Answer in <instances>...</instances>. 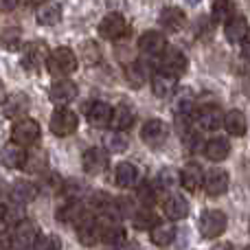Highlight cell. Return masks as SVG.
Wrapping results in <instances>:
<instances>
[{"label": "cell", "instance_id": "e575fe53", "mask_svg": "<svg viewBox=\"0 0 250 250\" xmlns=\"http://www.w3.org/2000/svg\"><path fill=\"white\" fill-rule=\"evenodd\" d=\"M104 145H105V151H112V154H123V151L127 149L129 141L123 136V134H119V132H110V134H105Z\"/></svg>", "mask_w": 250, "mask_h": 250}, {"label": "cell", "instance_id": "603a6c76", "mask_svg": "<svg viewBox=\"0 0 250 250\" xmlns=\"http://www.w3.org/2000/svg\"><path fill=\"white\" fill-rule=\"evenodd\" d=\"M185 20H187L185 11H182V9H178V7H165L163 11H160V16H158L160 26H163V29H167V31H171V33L180 31L182 26H185Z\"/></svg>", "mask_w": 250, "mask_h": 250}, {"label": "cell", "instance_id": "c3c4849f", "mask_svg": "<svg viewBox=\"0 0 250 250\" xmlns=\"http://www.w3.org/2000/svg\"><path fill=\"white\" fill-rule=\"evenodd\" d=\"M187 2H189V4H198L200 0H187Z\"/></svg>", "mask_w": 250, "mask_h": 250}, {"label": "cell", "instance_id": "d590c367", "mask_svg": "<svg viewBox=\"0 0 250 250\" xmlns=\"http://www.w3.org/2000/svg\"><path fill=\"white\" fill-rule=\"evenodd\" d=\"M125 79H127V86L132 88H141L145 83V70L138 62H132L129 66H125Z\"/></svg>", "mask_w": 250, "mask_h": 250}, {"label": "cell", "instance_id": "681fc988", "mask_svg": "<svg viewBox=\"0 0 250 250\" xmlns=\"http://www.w3.org/2000/svg\"><path fill=\"white\" fill-rule=\"evenodd\" d=\"M26 2H42V0H26Z\"/></svg>", "mask_w": 250, "mask_h": 250}, {"label": "cell", "instance_id": "2e32d148", "mask_svg": "<svg viewBox=\"0 0 250 250\" xmlns=\"http://www.w3.org/2000/svg\"><path fill=\"white\" fill-rule=\"evenodd\" d=\"M2 105H4V117L7 119H20V117L24 119V114L31 108V99L24 92H13L11 97H7V101Z\"/></svg>", "mask_w": 250, "mask_h": 250}, {"label": "cell", "instance_id": "277c9868", "mask_svg": "<svg viewBox=\"0 0 250 250\" xmlns=\"http://www.w3.org/2000/svg\"><path fill=\"white\" fill-rule=\"evenodd\" d=\"M48 127H51V132L55 134V136L66 138V136H70V134L77 132L79 117H77V112H73V110H68V108H57L55 112L51 114V123H48Z\"/></svg>", "mask_w": 250, "mask_h": 250}, {"label": "cell", "instance_id": "bcb514c9", "mask_svg": "<svg viewBox=\"0 0 250 250\" xmlns=\"http://www.w3.org/2000/svg\"><path fill=\"white\" fill-rule=\"evenodd\" d=\"M7 101V88H4V83H2V79H0V105Z\"/></svg>", "mask_w": 250, "mask_h": 250}, {"label": "cell", "instance_id": "8fae6325", "mask_svg": "<svg viewBox=\"0 0 250 250\" xmlns=\"http://www.w3.org/2000/svg\"><path fill=\"white\" fill-rule=\"evenodd\" d=\"M82 167L86 173L90 176H99L108 169V151L99 149V147H90V149L83 151L82 156Z\"/></svg>", "mask_w": 250, "mask_h": 250}, {"label": "cell", "instance_id": "836d02e7", "mask_svg": "<svg viewBox=\"0 0 250 250\" xmlns=\"http://www.w3.org/2000/svg\"><path fill=\"white\" fill-rule=\"evenodd\" d=\"M0 46L4 51H16L18 46H22V31L18 26H4V29H0Z\"/></svg>", "mask_w": 250, "mask_h": 250}, {"label": "cell", "instance_id": "f907efd6", "mask_svg": "<svg viewBox=\"0 0 250 250\" xmlns=\"http://www.w3.org/2000/svg\"><path fill=\"white\" fill-rule=\"evenodd\" d=\"M244 250H250V248H244Z\"/></svg>", "mask_w": 250, "mask_h": 250}, {"label": "cell", "instance_id": "74e56055", "mask_svg": "<svg viewBox=\"0 0 250 250\" xmlns=\"http://www.w3.org/2000/svg\"><path fill=\"white\" fill-rule=\"evenodd\" d=\"M156 222H158V220H156V215L149 211V208H141V211H136L132 215V224H134V229H138V230L151 229Z\"/></svg>", "mask_w": 250, "mask_h": 250}, {"label": "cell", "instance_id": "5b68a950", "mask_svg": "<svg viewBox=\"0 0 250 250\" xmlns=\"http://www.w3.org/2000/svg\"><path fill=\"white\" fill-rule=\"evenodd\" d=\"M40 134H42L40 123L33 121V119H29V117H24V119H20V121L13 125L11 141H13V145H18V147H22V149H24V147H31V145H35V143H38Z\"/></svg>", "mask_w": 250, "mask_h": 250}, {"label": "cell", "instance_id": "3957f363", "mask_svg": "<svg viewBox=\"0 0 250 250\" xmlns=\"http://www.w3.org/2000/svg\"><path fill=\"white\" fill-rule=\"evenodd\" d=\"M226 226H229V217L222 211H217V208L204 211L198 222V230L204 239H217L220 235H224Z\"/></svg>", "mask_w": 250, "mask_h": 250}, {"label": "cell", "instance_id": "30bf717a", "mask_svg": "<svg viewBox=\"0 0 250 250\" xmlns=\"http://www.w3.org/2000/svg\"><path fill=\"white\" fill-rule=\"evenodd\" d=\"M229 185H230V178H229V171L226 169H211V171L204 176L202 180V187L211 198H217V195H224L229 191Z\"/></svg>", "mask_w": 250, "mask_h": 250}, {"label": "cell", "instance_id": "7c38bea8", "mask_svg": "<svg viewBox=\"0 0 250 250\" xmlns=\"http://www.w3.org/2000/svg\"><path fill=\"white\" fill-rule=\"evenodd\" d=\"M222 119H224V114H222L217 104H204V105H200L198 112H195V121H198V125L202 129H207V132L220 129Z\"/></svg>", "mask_w": 250, "mask_h": 250}, {"label": "cell", "instance_id": "d4e9b609", "mask_svg": "<svg viewBox=\"0 0 250 250\" xmlns=\"http://www.w3.org/2000/svg\"><path fill=\"white\" fill-rule=\"evenodd\" d=\"M204 154H207V158L213 160V163H222V160H226L229 158V154H230L229 138H224V136L211 138V141L204 145Z\"/></svg>", "mask_w": 250, "mask_h": 250}, {"label": "cell", "instance_id": "8d00e7d4", "mask_svg": "<svg viewBox=\"0 0 250 250\" xmlns=\"http://www.w3.org/2000/svg\"><path fill=\"white\" fill-rule=\"evenodd\" d=\"M0 217H2V222H7V224H20L22 220H24V208L20 207V204H4L2 211H0Z\"/></svg>", "mask_w": 250, "mask_h": 250}, {"label": "cell", "instance_id": "ffe728a7", "mask_svg": "<svg viewBox=\"0 0 250 250\" xmlns=\"http://www.w3.org/2000/svg\"><path fill=\"white\" fill-rule=\"evenodd\" d=\"M149 239L151 244H156L158 248H167L176 239V226L171 222H156L149 229Z\"/></svg>", "mask_w": 250, "mask_h": 250}, {"label": "cell", "instance_id": "b9f144b4", "mask_svg": "<svg viewBox=\"0 0 250 250\" xmlns=\"http://www.w3.org/2000/svg\"><path fill=\"white\" fill-rule=\"evenodd\" d=\"M83 55H86L88 64H95V62H99L101 53H99V48H97L95 42H86V44H83Z\"/></svg>", "mask_w": 250, "mask_h": 250}, {"label": "cell", "instance_id": "7dc6e473", "mask_svg": "<svg viewBox=\"0 0 250 250\" xmlns=\"http://www.w3.org/2000/svg\"><path fill=\"white\" fill-rule=\"evenodd\" d=\"M213 250H233V248H230V244H217Z\"/></svg>", "mask_w": 250, "mask_h": 250}, {"label": "cell", "instance_id": "ac0fdd59", "mask_svg": "<svg viewBox=\"0 0 250 250\" xmlns=\"http://www.w3.org/2000/svg\"><path fill=\"white\" fill-rule=\"evenodd\" d=\"M138 48L147 55H160L167 48V38H165L163 31H147L138 40Z\"/></svg>", "mask_w": 250, "mask_h": 250}, {"label": "cell", "instance_id": "1f68e13d", "mask_svg": "<svg viewBox=\"0 0 250 250\" xmlns=\"http://www.w3.org/2000/svg\"><path fill=\"white\" fill-rule=\"evenodd\" d=\"M2 163L7 165L9 169H22L24 167V160H26V151L18 145H7L2 149Z\"/></svg>", "mask_w": 250, "mask_h": 250}, {"label": "cell", "instance_id": "6da1fadb", "mask_svg": "<svg viewBox=\"0 0 250 250\" xmlns=\"http://www.w3.org/2000/svg\"><path fill=\"white\" fill-rule=\"evenodd\" d=\"M46 66H48V73L55 75V77H68V75H73L75 70H77L79 62H77V55H75L73 48L60 46L53 53H48Z\"/></svg>", "mask_w": 250, "mask_h": 250}, {"label": "cell", "instance_id": "4316f807", "mask_svg": "<svg viewBox=\"0 0 250 250\" xmlns=\"http://www.w3.org/2000/svg\"><path fill=\"white\" fill-rule=\"evenodd\" d=\"M222 125L226 127V132L233 134V136H244L248 129V121H246V114L242 110H229L222 119Z\"/></svg>", "mask_w": 250, "mask_h": 250}, {"label": "cell", "instance_id": "e0dca14e", "mask_svg": "<svg viewBox=\"0 0 250 250\" xmlns=\"http://www.w3.org/2000/svg\"><path fill=\"white\" fill-rule=\"evenodd\" d=\"M9 198H11L13 204H20V207H24V204L33 202V200L38 198V187H35L33 182H29V180H16L11 185Z\"/></svg>", "mask_w": 250, "mask_h": 250}, {"label": "cell", "instance_id": "9a60e30c", "mask_svg": "<svg viewBox=\"0 0 250 250\" xmlns=\"http://www.w3.org/2000/svg\"><path fill=\"white\" fill-rule=\"evenodd\" d=\"M75 229H77V237L83 246L90 248V246H95V244H99V222H97V217H92L90 213H88L82 222H77Z\"/></svg>", "mask_w": 250, "mask_h": 250}, {"label": "cell", "instance_id": "7a4b0ae2", "mask_svg": "<svg viewBox=\"0 0 250 250\" xmlns=\"http://www.w3.org/2000/svg\"><path fill=\"white\" fill-rule=\"evenodd\" d=\"M187 66H189V60H187V55L180 51V48L167 46L163 53H160L158 68H160V73L167 75V77L178 79L187 70Z\"/></svg>", "mask_w": 250, "mask_h": 250}, {"label": "cell", "instance_id": "d6986e66", "mask_svg": "<svg viewBox=\"0 0 250 250\" xmlns=\"http://www.w3.org/2000/svg\"><path fill=\"white\" fill-rule=\"evenodd\" d=\"M35 18H38L40 24L44 26H55L62 22V7L55 0H42L38 4V11H35Z\"/></svg>", "mask_w": 250, "mask_h": 250}, {"label": "cell", "instance_id": "484cf974", "mask_svg": "<svg viewBox=\"0 0 250 250\" xmlns=\"http://www.w3.org/2000/svg\"><path fill=\"white\" fill-rule=\"evenodd\" d=\"M132 125H134V110L129 108L127 104L117 105V108L112 110V117H110V127L121 134L125 129L132 127Z\"/></svg>", "mask_w": 250, "mask_h": 250}, {"label": "cell", "instance_id": "8992f818", "mask_svg": "<svg viewBox=\"0 0 250 250\" xmlns=\"http://www.w3.org/2000/svg\"><path fill=\"white\" fill-rule=\"evenodd\" d=\"M48 53L51 51H48L46 42H42V40L26 42L24 48H22V66H24L26 70H31V73H35V70H40L46 64Z\"/></svg>", "mask_w": 250, "mask_h": 250}, {"label": "cell", "instance_id": "ee69618b", "mask_svg": "<svg viewBox=\"0 0 250 250\" xmlns=\"http://www.w3.org/2000/svg\"><path fill=\"white\" fill-rule=\"evenodd\" d=\"M11 235L7 230H0V250H11Z\"/></svg>", "mask_w": 250, "mask_h": 250}, {"label": "cell", "instance_id": "4fadbf2b", "mask_svg": "<svg viewBox=\"0 0 250 250\" xmlns=\"http://www.w3.org/2000/svg\"><path fill=\"white\" fill-rule=\"evenodd\" d=\"M40 230L35 229L33 222L29 220H22L20 224H16V229H13V235H11V244H16L20 250H29L31 246L35 244V239H38Z\"/></svg>", "mask_w": 250, "mask_h": 250}, {"label": "cell", "instance_id": "7bdbcfd3", "mask_svg": "<svg viewBox=\"0 0 250 250\" xmlns=\"http://www.w3.org/2000/svg\"><path fill=\"white\" fill-rule=\"evenodd\" d=\"M40 187H42V189H46V191H60L62 189V180H60V176H55V173H48Z\"/></svg>", "mask_w": 250, "mask_h": 250}, {"label": "cell", "instance_id": "cb8c5ba5", "mask_svg": "<svg viewBox=\"0 0 250 250\" xmlns=\"http://www.w3.org/2000/svg\"><path fill=\"white\" fill-rule=\"evenodd\" d=\"M202 180H204V171L198 163H189L180 173V185L191 193H195L202 187Z\"/></svg>", "mask_w": 250, "mask_h": 250}, {"label": "cell", "instance_id": "f35d334b", "mask_svg": "<svg viewBox=\"0 0 250 250\" xmlns=\"http://www.w3.org/2000/svg\"><path fill=\"white\" fill-rule=\"evenodd\" d=\"M158 185L163 187V189H176V187L180 185V173L173 167H165L163 171L158 173Z\"/></svg>", "mask_w": 250, "mask_h": 250}, {"label": "cell", "instance_id": "9c48e42d", "mask_svg": "<svg viewBox=\"0 0 250 250\" xmlns=\"http://www.w3.org/2000/svg\"><path fill=\"white\" fill-rule=\"evenodd\" d=\"M125 33H127V22H125V18L121 13H108V16L99 22V35L104 40L114 42V40L123 38Z\"/></svg>", "mask_w": 250, "mask_h": 250}, {"label": "cell", "instance_id": "7402d4cb", "mask_svg": "<svg viewBox=\"0 0 250 250\" xmlns=\"http://www.w3.org/2000/svg\"><path fill=\"white\" fill-rule=\"evenodd\" d=\"M224 35L230 44H244L248 38V20L242 16L230 18L224 24Z\"/></svg>", "mask_w": 250, "mask_h": 250}, {"label": "cell", "instance_id": "44dd1931", "mask_svg": "<svg viewBox=\"0 0 250 250\" xmlns=\"http://www.w3.org/2000/svg\"><path fill=\"white\" fill-rule=\"evenodd\" d=\"M163 208H165V215H167L169 220H173V222L185 220V217L189 215V211H191L187 198H182L180 193H171V195H169V198L165 200Z\"/></svg>", "mask_w": 250, "mask_h": 250}, {"label": "cell", "instance_id": "52a82bcc", "mask_svg": "<svg viewBox=\"0 0 250 250\" xmlns=\"http://www.w3.org/2000/svg\"><path fill=\"white\" fill-rule=\"evenodd\" d=\"M79 90H77V83L70 82V79H60L51 86L48 90V99L57 105V108H66L68 104H73L77 99Z\"/></svg>", "mask_w": 250, "mask_h": 250}, {"label": "cell", "instance_id": "ba28073f", "mask_svg": "<svg viewBox=\"0 0 250 250\" xmlns=\"http://www.w3.org/2000/svg\"><path fill=\"white\" fill-rule=\"evenodd\" d=\"M169 136V127L165 125V121L160 119H149L141 129V138L147 147H160L167 143Z\"/></svg>", "mask_w": 250, "mask_h": 250}, {"label": "cell", "instance_id": "4dcf8cb0", "mask_svg": "<svg viewBox=\"0 0 250 250\" xmlns=\"http://www.w3.org/2000/svg\"><path fill=\"white\" fill-rule=\"evenodd\" d=\"M48 167V156L44 149H35V151H26V160H24V171L29 173H44Z\"/></svg>", "mask_w": 250, "mask_h": 250}, {"label": "cell", "instance_id": "5bb4252c", "mask_svg": "<svg viewBox=\"0 0 250 250\" xmlns=\"http://www.w3.org/2000/svg\"><path fill=\"white\" fill-rule=\"evenodd\" d=\"M86 215H88V211H86V207H83V202H79V200H68V202L62 204L55 213L57 222H62V224H73V226L77 224V222H82Z\"/></svg>", "mask_w": 250, "mask_h": 250}, {"label": "cell", "instance_id": "f546056e", "mask_svg": "<svg viewBox=\"0 0 250 250\" xmlns=\"http://www.w3.org/2000/svg\"><path fill=\"white\" fill-rule=\"evenodd\" d=\"M176 79L173 77H167V75L158 73L151 77V90H154L156 97H160V99H167V97H171L173 92H176Z\"/></svg>", "mask_w": 250, "mask_h": 250}, {"label": "cell", "instance_id": "d6a6232c", "mask_svg": "<svg viewBox=\"0 0 250 250\" xmlns=\"http://www.w3.org/2000/svg\"><path fill=\"white\" fill-rule=\"evenodd\" d=\"M235 11H237V7L233 0H215L213 2V22L226 24L230 18H235Z\"/></svg>", "mask_w": 250, "mask_h": 250}, {"label": "cell", "instance_id": "83f0119b", "mask_svg": "<svg viewBox=\"0 0 250 250\" xmlns=\"http://www.w3.org/2000/svg\"><path fill=\"white\" fill-rule=\"evenodd\" d=\"M114 182H117V187H121V189H129V187H134L138 182V169H136V165H132V163H119L117 169H114Z\"/></svg>", "mask_w": 250, "mask_h": 250}, {"label": "cell", "instance_id": "f6af8a7d", "mask_svg": "<svg viewBox=\"0 0 250 250\" xmlns=\"http://www.w3.org/2000/svg\"><path fill=\"white\" fill-rule=\"evenodd\" d=\"M18 2H20V0H0V13L13 11V9L18 7Z\"/></svg>", "mask_w": 250, "mask_h": 250}, {"label": "cell", "instance_id": "60d3db41", "mask_svg": "<svg viewBox=\"0 0 250 250\" xmlns=\"http://www.w3.org/2000/svg\"><path fill=\"white\" fill-rule=\"evenodd\" d=\"M60 191H64L70 200H77V195H82V191H83V185L79 180H68L66 182V187H62Z\"/></svg>", "mask_w": 250, "mask_h": 250}, {"label": "cell", "instance_id": "ab89813d", "mask_svg": "<svg viewBox=\"0 0 250 250\" xmlns=\"http://www.w3.org/2000/svg\"><path fill=\"white\" fill-rule=\"evenodd\" d=\"M138 200L143 202V207L145 208H149L151 204L156 202V189H154V185L151 182H141V187H138Z\"/></svg>", "mask_w": 250, "mask_h": 250}, {"label": "cell", "instance_id": "f1b7e54d", "mask_svg": "<svg viewBox=\"0 0 250 250\" xmlns=\"http://www.w3.org/2000/svg\"><path fill=\"white\" fill-rule=\"evenodd\" d=\"M110 117H112V108L105 101H95L88 108V123L95 127H105L110 125Z\"/></svg>", "mask_w": 250, "mask_h": 250}]
</instances>
